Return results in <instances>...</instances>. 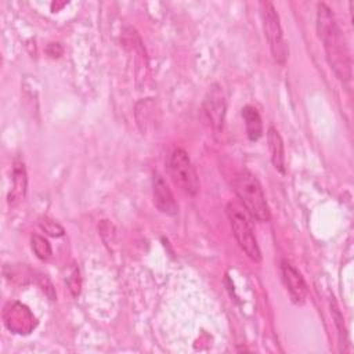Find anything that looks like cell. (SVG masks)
Returning a JSON list of instances; mask_svg holds the SVG:
<instances>
[{
	"instance_id": "9",
	"label": "cell",
	"mask_w": 354,
	"mask_h": 354,
	"mask_svg": "<svg viewBox=\"0 0 354 354\" xmlns=\"http://www.w3.org/2000/svg\"><path fill=\"white\" fill-rule=\"evenodd\" d=\"M3 318L6 326L15 333H28L32 329L33 317L26 307L18 303H8L4 308Z\"/></svg>"
},
{
	"instance_id": "12",
	"label": "cell",
	"mask_w": 354,
	"mask_h": 354,
	"mask_svg": "<svg viewBox=\"0 0 354 354\" xmlns=\"http://www.w3.org/2000/svg\"><path fill=\"white\" fill-rule=\"evenodd\" d=\"M242 118L245 120L246 134L250 141H257L263 134V122L256 108L246 105L242 108Z\"/></svg>"
},
{
	"instance_id": "14",
	"label": "cell",
	"mask_w": 354,
	"mask_h": 354,
	"mask_svg": "<svg viewBox=\"0 0 354 354\" xmlns=\"http://www.w3.org/2000/svg\"><path fill=\"white\" fill-rule=\"evenodd\" d=\"M39 225L41 227V230L44 232H47L51 236H61V235H64V228L58 223H55L54 220H51L48 217H41L40 221H39Z\"/></svg>"
},
{
	"instance_id": "4",
	"label": "cell",
	"mask_w": 354,
	"mask_h": 354,
	"mask_svg": "<svg viewBox=\"0 0 354 354\" xmlns=\"http://www.w3.org/2000/svg\"><path fill=\"white\" fill-rule=\"evenodd\" d=\"M260 14L271 55L277 64L283 65L286 62L289 48L283 37L279 15L271 1H260Z\"/></svg>"
},
{
	"instance_id": "16",
	"label": "cell",
	"mask_w": 354,
	"mask_h": 354,
	"mask_svg": "<svg viewBox=\"0 0 354 354\" xmlns=\"http://www.w3.org/2000/svg\"><path fill=\"white\" fill-rule=\"evenodd\" d=\"M66 283H68V286H69L72 295H73L75 297L79 296V293H80V286H82V285H80V278H79V271H77V270H75V271L71 274V277L68 278Z\"/></svg>"
},
{
	"instance_id": "5",
	"label": "cell",
	"mask_w": 354,
	"mask_h": 354,
	"mask_svg": "<svg viewBox=\"0 0 354 354\" xmlns=\"http://www.w3.org/2000/svg\"><path fill=\"white\" fill-rule=\"evenodd\" d=\"M167 171L173 183L187 195L195 196L199 191V178L188 153L176 148L167 159Z\"/></svg>"
},
{
	"instance_id": "15",
	"label": "cell",
	"mask_w": 354,
	"mask_h": 354,
	"mask_svg": "<svg viewBox=\"0 0 354 354\" xmlns=\"http://www.w3.org/2000/svg\"><path fill=\"white\" fill-rule=\"evenodd\" d=\"M330 313H332V318L335 319V324H336V328L339 330V336H340V342H346L347 339V333H346V328H344V322H343V315L339 310V307L336 306L335 301L330 303Z\"/></svg>"
},
{
	"instance_id": "8",
	"label": "cell",
	"mask_w": 354,
	"mask_h": 354,
	"mask_svg": "<svg viewBox=\"0 0 354 354\" xmlns=\"http://www.w3.org/2000/svg\"><path fill=\"white\" fill-rule=\"evenodd\" d=\"M281 271L283 282L289 290V295L296 304H303L307 297V285L299 270L288 260L281 261Z\"/></svg>"
},
{
	"instance_id": "6",
	"label": "cell",
	"mask_w": 354,
	"mask_h": 354,
	"mask_svg": "<svg viewBox=\"0 0 354 354\" xmlns=\"http://www.w3.org/2000/svg\"><path fill=\"white\" fill-rule=\"evenodd\" d=\"M203 112L216 133L223 130L225 116V97L220 84L214 83L209 87L203 101Z\"/></svg>"
},
{
	"instance_id": "2",
	"label": "cell",
	"mask_w": 354,
	"mask_h": 354,
	"mask_svg": "<svg viewBox=\"0 0 354 354\" xmlns=\"http://www.w3.org/2000/svg\"><path fill=\"white\" fill-rule=\"evenodd\" d=\"M232 188L245 207V210L257 221L267 223L270 220V209L259 180L249 171L238 173L232 181Z\"/></svg>"
},
{
	"instance_id": "13",
	"label": "cell",
	"mask_w": 354,
	"mask_h": 354,
	"mask_svg": "<svg viewBox=\"0 0 354 354\" xmlns=\"http://www.w3.org/2000/svg\"><path fill=\"white\" fill-rule=\"evenodd\" d=\"M30 241H32V249L40 260H48L51 257V253H53L51 245L44 236L35 234L32 235Z\"/></svg>"
},
{
	"instance_id": "7",
	"label": "cell",
	"mask_w": 354,
	"mask_h": 354,
	"mask_svg": "<svg viewBox=\"0 0 354 354\" xmlns=\"http://www.w3.org/2000/svg\"><path fill=\"white\" fill-rule=\"evenodd\" d=\"M152 196H153V203L160 210L162 213L167 216H174L178 212V205L174 199V195L171 189L169 188L166 180L163 176L158 171L153 173L152 176Z\"/></svg>"
},
{
	"instance_id": "1",
	"label": "cell",
	"mask_w": 354,
	"mask_h": 354,
	"mask_svg": "<svg viewBox=\"0 0 354 354\" xmlns=\"http://www.w3.org/2000/svg\"><path fill=\"white\" fill-rule=\"evenodd\" d=\"M317 33L324 43L326 59L335 75L339 80L348 82L351 79L350 50L332 10L325 3H319L317 7Z\"/></svg>"
},
{
	"instance_id": "3",
	"label": "cell",
	"mask_w": 354,
	"mask_h": 354,
	"mask_svg": "<svg viewBox=\"0 0 354 354\" xmlns=\"http://www.w3.org/2000/svg\"><path fill=\"white\" fill-rule=\"evenodd\" d=\"M225 210L232 228V234L239 248L250 260L256 263L261 261V252L257 245V239L253 231L252 221L249 218V213L241 203L236 202H230Z\"/></svg>"
},
{
	"instance_id": "10",
	"label": "cell",
	"mask_w": 354,
	"mask_h": 354,
	"mask_svg": "<svg viewBox=\"0 0 354 354\" xmlns=\"http://www.w3.org/2000/svg\"><path fill=\"white\" fill-rule=\"evenodd\" d=\"M28 188V177L26 169L21 159H15L12 165V185L8 194V203L17 205L26 194Z\"/></svg>"
},
{
	"instance_id": "11",
	"label": "cell",
	"mask_w": 354,
	"mask_h": 354,
	"mask_svg": "<svg viewBox=\"0 0 354 354\" xmlns=\"http://www.w3.org/2000/svg\"><path fill=\"white\" fill-rule=\"evenodd\" d=\"M267 141H268V149L271 155V162L274 167L279 173H285V151H283V141L281 134L275 127H270L267 131Z\"/></svg>"
}]
</instances>
